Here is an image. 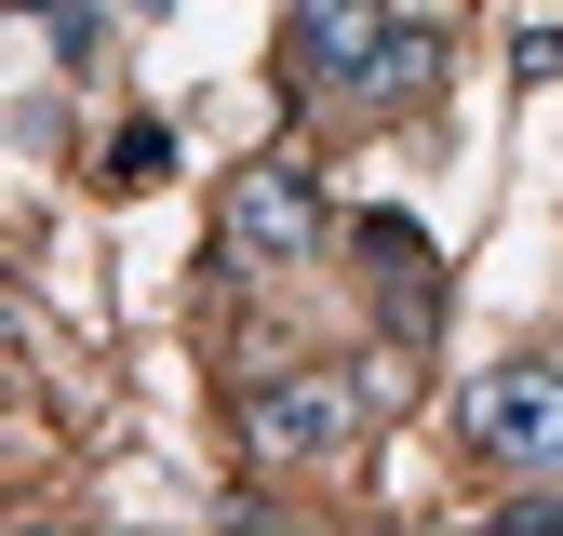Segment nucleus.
<instances>
[{
	"instance_id": "nucleus-5",
	"label": "nucleus",
	"mask_w": 563,
	"mask_h": 536,
	"mask_svg": "<svg viewBox=\"0 0 563 536\" xmlns=\"http://www.w3.org/2000/svg\"><path fill=\"white\" fill-rule=\"evenodd\" d=\"M108 175H121V188L175 175V134H162V121H121V134H108Z\"/></svg>"
},
{
	"instance_id": "nucleus-4",
	"label": "nucleus",
	"mask_w": 563,
	"mask_h": 536,
	"mask_svg": "<svg viewBox=\"0 0 563 536\" xmlns=\"http://www.w3.org/2000/svg\"><path fill=\"white\" fill-rule=\"evenodd\" d=\"M216 242H229V268H309L322 255V188L296 161H242L229 201H216Z\"/></svg>"
},
{
	"instance_id": "nucleus-2",
	"label": "nucleus",
	"mask_w": 563,
	"mask_h": 536,
	"mask_svg": "<svg viewBox=\"0 0 563 536\" xmlns=\"http://www.w3.org/2000/svg\"><path fill=\"white\" fill-rule=\"evenodd\" d=\"M242 443H255L268 469H335L349 443H363V389L322 376V362H282V376L242 389Z\"/></svg>"
},
{
	"instance_id": "nucleus-3",
	"label": "nucleus",
	"mask_w": 563,
	"mask_h": 536,
	"mask_svg": "<svg viewBox=\"0 0 563 536\" xmlns=\"http://www.w3.org/2000/svg\"><path fill=\"white\" fill-rule=\"evenodd\" d=\"M456 429H470V456L550 483V469H563V362H497V376H470Z\"/></svg>"
},
{
	"instance_id": "nucleus-1",
	"label": "nucleus",
	"mask_w": 563,
	"mask_h": 536,
	"mask_svg": "<svg viewBox=\"0 0 563 536\" xmlns=\"http://www.w3.org/2000/svg\"><path fill=\"white\" fill-rule=\"evenodd\" d=\"M296 81L349 94V108H416V94H443V27H416L389 14V0H296Z\"/></svg>"
}]
</instances>
